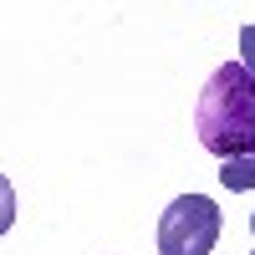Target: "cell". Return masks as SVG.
<instances>
[{"mask_svg": "<svg viewBox=\"0 0 255 255\" xmlns=\"http://www.w3.org/2000/svg\"><path fill=\"white\" fill-rule=\"evenodd\" d=\"M194 128L215 158L255 153V77L245 61H225L209 72L194 108Z\"/></svg>", "mask_w": 255, "mask_h": 255, "instance_id": "obj_1", "label": "cell"}, {"mask_svg": "<svg viewBox=\"0 0 255 255\" xmlns=\"http://www.w3.org/2000/svg\"><path fill=\"white\" fill-rule=\"evenodd\" d=\"M220 240V209L209 194H179L158 220V255H209Z\"/></svg>", "mask_w": 255, "mask_h": 255, "instance_id": "obj_2", "label": "cell"}, {"mask_svg": "<svg viewBox=\"0 0 255 255\" xmlns=\"http://www.w3.org/2000/svg\"><path fill=\"white\" fill-rule=\"evenodd\" d=\"M220 184H225V189H235V194L255 189V153H240V158H220Z\"/></svg>", "mask_w": 255, "mask_h": 255, "instance_id": "obj_3", "label": "cell"}, {"mask_svg": "<svg viewBox=\"0 0 255 255\" xmlns=\"http://www.w3.org/2000/svg\"><path fill=\"white\" fill-rule=\"evenodd\" d=\"M240 61L250 67V77H255V26H240Z\"/></svg>", "mask_w": 255, "mask_h": 255, "instance_id": "obj_4", "label": "cell"}, {"mask_svg": "<svg viewBox=\"0 0 255 255\" xmlns=\"http://www.w3.org/2000/svg\"><path fill=\"white\" fill-rule=\"evenodd\" d=\"M250 235H255V209H250Z\"/></svg>", "mask_w": 255, "mask_h": 255, "instance_id": "obj_5", "label": "cell"}, {"mask_svg": "<svg viewBox=\"0 0 255 255\" xmlns=\"http://www.w3.org/2000/svg\"><path fill=\"white\" fill-rule=\"evenodd\" d=\"M250 255H255V250H250Z\"/></svg>", "mask_w": 255, "mask_h": 255, "instance_id": "obj_6", "label": "cell"}]
</instances>
